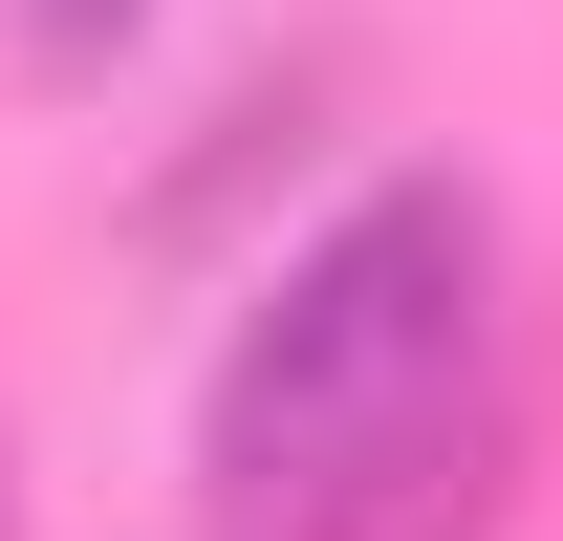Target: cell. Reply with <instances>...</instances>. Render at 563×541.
Returning <instances> with one entry per match:
<instances>
[{
	"label": "cell",
	"instance_id": "6da1fadb",
	"mask_svg": "<svg viewBox=\"0 0 563 541\" xmlns=\"http://www.w3.org/2000/svg\"><path fill=\"white\" fill-rule=\"evenodd\" d=\"M498 476V196L368 174L196 390V541H455Z\"/></svg>",
	"mask_w": 563,
	"mask_h": 541
},
{
	"label": "cell",
	"instance_id": "7a4b0ae2",
	"mask_svg": "<svg viewBox=\"0 0 563 541\" xmlns=\"http://www.w3.org/2000/svg\"><path fill=\"white\" fill-rule=\"evenodd\" d=\"M0 22H22V66H44V87H109V66L152 44V0H0Z\"/></svg>",
	"mask_w": 563,
	"mask_h": 541
},
{
	"label": "cell",
	"instance_id": "3957f363",
	"mask_svg": "<svg viewBox=\"0 0 563 541\" xmlns=\"http://www.w3.org/2000/svg\"><path fill=\"white\" fill-rule=\"evenodd\" d=\"M0 520H22V476H0Z\"/></svg>",
	"mask_w": 563,
	"mask_h": 541
}]
</instances>
